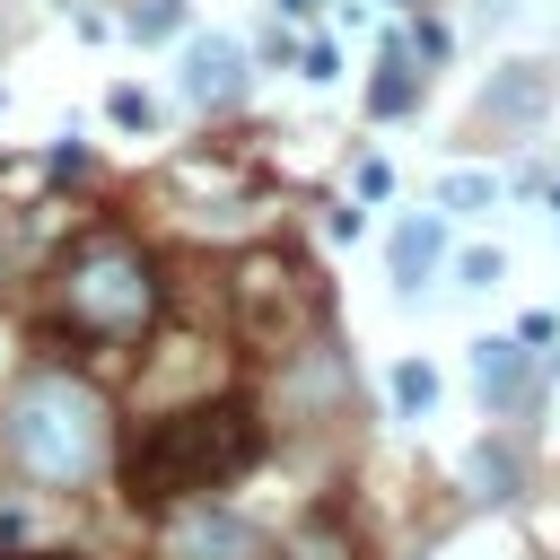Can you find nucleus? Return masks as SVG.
<instances>
[{"instance_id": "1", "label": "nucleus", "mask_w": 560, "mask_h": 560, "mask_svg": "<svg viewBox=\"0 0 560 560\" xmlns=\"http://www.w3.org/2000/svg\"><path fill=\"white\" fill-rule=\"evenodd\" d=\"M245 464H254V420H245L236 402H219V411L149 420V429L131 438V455H122V481H131V499L166 508V499L210 490V481H228V472H245Z\"/></svg>"}, {"instance_id": "2", "label": "nucleus", "mask_w": 560, "mask_h": 560, "mask_svg": "<svg viewBox=\"0 0 560 560\" xmlns=\"http://www.w3.org/2000/svg\"><path fill=\"white\" fill-rule=\"evenodd\" d=\"M9 455L35 472V481H88L105 464V402L79 385V376H35L9 420H0Z\"/></svg>"}, {"instance_id": "3", "label": "nucleus", "mask_w": 560, "mask_h": 560, "mask_svg": "<svg viewBox=\"0 0 560 560\" xmlns=\"http://www.w3.org/2000/svg\"><path fill=\"white\" fill-rule=\"evenodd\" d=\"M61 306H70L88 332H131V324L158 306V280H149V262H140V254H122V245H96V254H79V262H70V280H61Z\"/></svg>"}, {"instance_id": "4", "label": "nucleus", "mask_w": 560, "mask_h": 560, "mask_svg": "<svg viewBox=\"0 0 560 560\" xmlns=\"http://www.w3.org/2000/svg\"><path fill=\"white\" fill-rule=\"evenodd\" d=\"M184 96L192 105H236L245 96V44L236 35H192L184 44Z\"/></svg>"}, {"instance_id": "5", "label": "nucleus", "mask_w": 560, "mask_h": 560, "mask_svg": "<svg viewBox=\"0 0 560 560\" xmlns=\"http://www.w3.org/2000/svg\"><path fill=\"white\" fill-rule=\"evenodd\" d=\"M175 542H184V560H262V534L245 516H228V508H192L175 525Z\"/></svg>"}, {"instance_id": "6", "label": "nucleus", "mask_w": 560, "mask_h": 560, "mask_svg": "<svg viewBox=\"0 0 560 560\" xmlns=\"http://www.w3.org/2000/svg\"><path fill=\"white\" fill-rule=\"evenodd\" d=\"M385 254H394V289H420V280L446 262V219H402Z\"/></svg>"}, {"instance_id": "7", "label": "nucleus", "mask_w": 560, "mask_h": 560, "mask_svg": "<svg viewBox=\"0 0 560 560\" xmlns=\"http://www.w3.org/2000/svg\"><path fill=\"white\" fill-rule=\"evenodd\" d=\"M472 385L490 394V402H525V341H472Z\"/></svg>"}, {"instance_id": "8", "label": "nucleus", "mask_w": 560, "mask_h": 560, "mask_svg": "<svg viewBox=\"0 0 560 560\" xmlns=\"http://www.w3.org/2000/svg\"><path fill=\"white\" fill-rule=\"evenodd\" d=\"M438 210H446V219H481V210H499V175H490V166H455V175H438Z\"/></svg>"}, {"instance_id": "9", "label": "nucleus", "mask_w": 560, "mask_h": 560, "mask_svg": "<svg viewBox=\"0 0 560 560\" xmlns=\"http://www.w3.org/2000/svg\"><path fill=\"white\" fill-rule=\"evenodd\" d=\"M385 394H394V411H411V420H420V411L438 402V368H429V359H402V368L385 376Z\"/></svg>"}, {"instance_id": "10", "label": "nucleus", "mask_w": 560, "mask_h": 560, "mask_svg": "<svg viewBox=\"0 0 560 560\" xmlns=\"http://www.w3.org/2000/svg\"><path fill=\"white\" fill-rule=\"evenodd\" d=\"M140 44H166V35H184V0H131V18H122Z\"/></svg>"}, {"instance_id": "11", "label": "nucleus", "mask_w": 560, "mask_h": 560, "mask_svg": "<svg viewBox=\"0 0 560 560\" xmlns=\"http://www.w3.org/2000/svg\"><path fill=\"white\" fill-rule=\"evenodd\" d=\"M368 105H376V114H411V70H402V52H394V61H385V79L368 88Z\"/></svg>"}, {"instance_id": "12", "label": "nucleus", "mask_w": 560, "mask_h": 560, "mask_svg": "<svg viewBox=\"0 0 560 560\" xmlns=\"http://www.w3.org/2000/svg\"><path fill=\"white\" fill-rule=\"evenodd\" d=\"M105 114H114L122 131H149V122H158V105H149V88H105Z\"/></svg>"}, {"instance_id": "13", "label": "nucleus", "mask_w": 560, "mask_h": 560, "mask_svg": "<svg viewBox=\"0 0 560 560\" xmlns=\"http://www.w3.org/2000/svg\"><path fill=\"white\" fill-rule=\"evenodd\" d=\"M534 96H542V79H534V70H525V79H508V88H499V96H481V114H525V105H534Z\"/></svg>"}, {"instance_id": "14", "label": "nucleus", "mask_w": 560, "mask_h": 560, "mask_svg": "<svg viewBox=\"0 0 560 560\" xmlns=\"http://www.w3.org/2000/svg\"><path fill=\"white\" fill-rule=\"evenodd\" d=\"M499 271H508L499 254H464V289H499Z\"/></svg>"}, {"instance_id": "15", "label": "nucleus", "mask_w": 560, "mask_h": 560, "mask_svg": "<svg viewBox=\"0 0 560 560\" xmlns=\"http://www.w3.org/2000/svg\"><path fill=\"white\" fill-rule=\"evenodd\" d=\"M359 192H368V201H385V192H394V166H385V158H368V166H359Z\"/></svg>"}, {"instance_id": "16", "label": "nucleus", "mask_w": 560, "mask_h": 560, "mask_svg": "<svg viewBox=\"0 0 560 560\" xmlns=\"http://www.w3.org/2000/svg\"><path fill=\"white\" fill-rule=\"evenodd\" d=\"M280 9H289V18H298V9H315V0H280Z\"/></svg>"}, {"instance_id": "17", "label": "nucleus", "mask_w": 560, "mask_h": 560, "mask_svg": "<svg viewBox=\"0 0 560 560\" xmlns=\"http://www.w3.org/2000/svg\"><path fill=\"white\" fill-rule=\"evenodd\" d=\"M394 9H420V0H394Z\"/></svg>"}, {"instance_id": "18", "label": "nucleus", "mask_w": 560, "mask_h": 560, "mask_svg": "<svg viewBox=\"0 0 560 560\" xmlns=\"http://www.w3.org/2000/svg\"><path fill=\"white\" fill-rule=\"evenodd\" d=\"M551 201H560V192H551Z\"/></svg>"}]
</instances>
